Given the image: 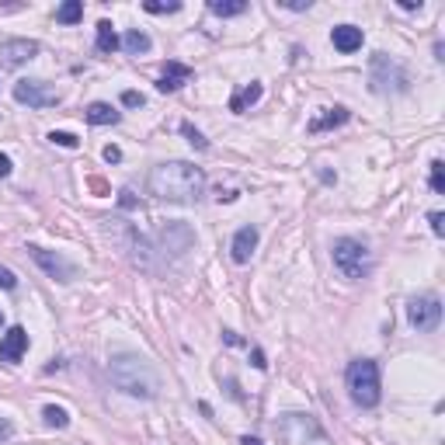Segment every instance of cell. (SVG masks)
<instances>
[{"mask_svg":"<svg viewBox=\"0 0 445 445\" xmlns=\"http://www.w3.org/2000/svg\"><path fill=\"white\" fill-rule=\"evenodd\" d=\"M202 192H206V170L188 160H167L150 170V195L160 202L188 206V202H199Z\"/></svg>","mask_w":445,"mask_h":445,"instance_id":"6da1fadb","label":"cell"},{"mask_svg":"<svg viewBox=\"0 0 445 445\" xmlns=\"http://www.w3.org/2000/svg\"><path fill=\"white\" fill-rule=\"evenodd\" d=\"M108 376L122 393H129L136 400H153L160 393V373L143 355H115L108 362Z\"/></svg>","mask_w":445,"mask_h":445,"instance_id":"7a4b0ae2","label":"cell"},{"mask_svg":"<svg viewBox=\"0 0 445 445\" xmlns=\"http://www.w3.org/2000/svg\"><path fill=\"white\" fill-rule=\"evenodd\" d=\"M348 383V397L359 404V407H376L383 400V383H379V366L373 359H355L344 373Z\"/></svg>","mask_w":445,"mask_h":445,"instance_id":"3957f363","label":"cell"},{"mask_svg":"<svg viewBox=\"0 0 445 445\" xmlns=\"http://www.w3.org/2000/svg\"><path fill=\"white\" fill-rule=\"evenodd\" d=\"M330 257H334V268H337L344 279H351V282H362V279H369V272H373V250H369L362 240H351V237L334 240Z\"/></svg>","mask_w":445,"mask_h":445,"instance_id":"277c9868","label":"cell"},{"mask_svg":"<svg viewBox=\"0 0 445 445\" xmlns=\"http://www.w3.org/2000/svg\"><path fill=\"white\" fill-rule=\"evenodd\" d=\"M279 438L286 445H330V438L324 435L317 417L313 414H299V411L279 417Z\"/></svg>","mask_w":445,"mask_h":445,"instance_id":"5b68a950","label":"cell"},{"mask_svg":"<svg viewBox=\"0 0 445 445\" xmlns=\"http://www.w3.org/2000/svg\"><path fill=\"white\" fill-rule=\"evenodd\" d=\"M369 83H373V91L376 95H400V91H407L411 87V77H407V70L397 63V59H390L386 52H376L373 56V66H369Z\"/></svg>","mask_w":445,"mask_h":445,"instance_id":"8992f818","label":"cell"},{"mask_svg":"<svg viewBox=\"0 0 445 445\" xmlns=\"http://www.w3.org/2000/svg\"><path fill=\"white\" fill-rule=\"evenodd\" d=\"M14 101L28 105V108H52L63 101V95L46 80H18L14 83Z\"/></svg>","mask_w":445,"mask_h":445,"instance_id":"52a82bcc","label":"cell"},{"mask_svg":"<svg viewBox=\"0 0 445 445\" xmlns=\"http://www.w3.org/2000/svg\"><path fill=\"white\" fill-rule=\"evenodd\" d=\"M407 320H411V327H417V330H435L438 320H442V299H438L435 293L414 296V299L407 303Z\"/></svg>","mask_w":445,"mask_h":445,"instance_id":"ba28073f","label":"cell"},{"mask_svg":"<svg viewBox=\"0 0 445 445\" xmlns=\"http://www.w3.org/2000/svg\"><path fill=\"white\" fill-rule=\"evenodd\" d=\"M28 254H32V261L39 264L46 275H52V279H59V282H73V279H77V264H70L63 254H52V250H46V247H28Z\"/></svg>","mask_w":445,"mask_h":445,"instance_id":"9c48e42d","label":"cell"},{"mask_svg":"<svg viewBox=\"0 0 445 445\" xmlns=\"http://www.w3.org/2000/svg\"><path fill=\"white\" fill-rule=\"evenodd\" d=\"M35 56H39V42H32V39H8V42H0V66H4V70H18V66H25Z\"/></svg>","mask_w":445,"mask_h":445,"instance_id":"30bf717a","label":"cell"},{"mask_svg":"<svg viewBox=\"0 0 445 445\" xmlns=\"http://www.w3.org/2000/svg\"><path fill=\"white\" fill-rule=\"evenodd\" d=\"M28 351V330L21 324H14L4 337H0V362L4 366H18Z\"/></svg>","mask_w":445,"mask_h":445,"instance_id":"8fae6325","label":"cell"},{"mask_svg":"<svg viewBox=\"0 0 445 445\" xmlns=\"http://www.w3.org/2000/svg\"><path fill=\"white\" fill-rule=\"evenodd\" d=\"M257 240H261L257 226H240V230L233 233V240H230V257H233L237 264H247V261L254 257V250H257Z\"/></svg>","mask_w":445,"mask_h":445,"instance_id":"7c38bea8","label":"cell"},{"mask_svg":"<svg viewBox=\"0 0 445 445\" xmlns=\"http://www.w3.org/2000/svg\"><path fill=\"white\" fill-rule=\"evenodd\" d=\"M192 80V66H185V63H177V59H167V66H164V77L157 80V91H164V95H174V91H181V87Z\"/></svg>","mask_w":445,"mask_h":445,"instance_id":"4fadbf2b","label":"cell"},{"mask_svg":"<svg viewBox=\"0 0 445 445\" xmlns=\"http://www.w3.org/2000/svg\"><path fill=\"white\" fill-rule=\"evenodd\" d=\"M330 42H334V49H337V52L351 56V52H359V49H362L366 35H362V28H355V25H337V28L330 32Z\"/></svg>","mask_w":445,"mask_h":445,"instance_id":"5bb4252c","label":"cell"},{"mask_svg":"<svg viewBox=\"0 0 445 445\" xmlns=\"http://www.w3.org/2000/svg\"><path fill=\"white\" fill-rule=\"evenodd\" d=\"M87 122H91V126H115L122 115L112 108V105H105V101H95V105H87Z\"/></svg>","mask_w":445,"mask_h":445,"instance_id":"9a60e30c","label":"cell"},{"mask_svg":"<svg viewBox=\"0 0 445 445\" xmlns=\"http://www.w3.org/2000/svg\"><path fill=\"white\" fill-rule=\"evenodd\" d=\"M344 122H348V108H324V115H317L310 122V132H324V129H334Z\"/></svg>","mask_w":445,"mask_h":445,"instance_id":"2e32d148","label":"cell"},{"mask_svg":"<svg viewBox=\"0 0 445 445\" xmlns=\"http://www.w3.org/2000/svg\"><path fill=\"white\" fill-rule=\"evenodd\" d=\"M261 95H264V87H261V83H250V87H244V91H237V95L230 98V112H244V108L257 105V101H261Z\"/></svg>","mask_w":445,"mask_h":445,"instance_id":"e0dca14e","label":"cell"},{"mask_svg":"<svg viewBox=\"0 0 445 445\" xmlns=\"http://www.w3.org/2000/svg\"><path fill=\"white\" fill-rule=\"evenodd\" d=\"M209 11L216 18H237L247 11V0H209Z\"/></svg>","mask_w":445,"mask_h":445,"instance_id":"ac0fdd59","label":"cell"},{"mask_svg":"<svg viewBox=\"0 0 445 445\" xmlns=\"http://www.w3.org/2000/svg\"><path fill=\"white\" fill-rule=\"evenodd\" d=\"M119 46H122V42H119V35H115L112 21H98V52L112 56V52H115Z\"/></svg>","mask_w":445,"mask_h":445,"instance_id":"d6986e66","label":"cell"},{"mask_svg":"<svg viewBox=\"0 0 445 445\" xmlns=\"http://www.w3.org/2000/svg\"><path fill=\"white\" fill-rule=\"evenodd\" d=\"M122 46H126V52H132V56H139V52H150V49H153V42H150V35H146V32H139V28H132V32H126V39H122Z\"/></svg>","mask_w":445,"mask_h":445,"instance_id":"ffe728a7","label":"cell"},{"mask_svg":"<svg viewBox=\"0 0 445 445\" xmlns=\"http://www.w3.org/2000/svg\"><path fill=\"white\" fill-rule=\"evenodd\" d=\"M83 18V4L80 0H66V4H59V11H56V21L59 25H77Z\"/></svg>","mask_w":445,"mask_h":445,"instance_id":"44dd1931","label":"cell"},{"mask_svg":"<svg viewBox=\"0 0 445 445\" xmlns=\"http://www.w3.org/2000/svg\"><path fill=\"white\" fill-rule=\"evenodd\" d=\"M42 421H46L49 428H66V424H70V414H66L63 407H56V404H46V407H42Z\"/></svg>","mask_w":445,"mask_h":445,"instance_id":"7402d4cb","label":"cell"},{"mask_svg":"<svg viewBox=\"0 0 445 445\" xmlns=\"http://www.w3.org/2000/svg\"><path fill=\"white\" fill-rule=\"evenodd\" d=\"M49 143H56V146H63V150H77V146H80V139H77L73 132H63V129H52V132H49Z\"/></svg>","mask_w":445,"mask_h":445,"instance_id":"603a6c76","label":"cell"},{"mask_svg":"<svg viewBox=\"0 0 445 445\" xmlns=\"http://www.w3.org/2000/svg\"><path fill=\"white\" fill-rule=\"evenodd\" d=\"M143 11H146V14H174V11H181V4H177V0H170V4H160V0H146Z\"/></svg>","mask_w":445,"mask_h":445,"instance_id":"cb8c5ba5","label":"cell"},{"mask_svg":"<svg viewBox=\"0 0 445 445\" xmlns=\"http://www.w3.org/2000/svg\"><path fill=\"white\" fill-rule=\"evenodd\" d=\"M181 132L188 136V143H192L195 150H206V146H209V139H206V136H202V132H199L192 122H181Z\"/></svg>","mask_w":445,"mask_h":445,"instance_id":"d4e9b609","label":"cell"},{"mask_svg":"<svg viewBox=\"0 0 445 445\" xmlns=\"http://www.w3.org/2000/svg\"><path fill=\"white\" fill-rule=\"evenodd\" d=\"M431 188H435L438 195H445V164H442V160L431 164Z\"/></svg>","mask_w":445,"mask_h":445,"instance_id":"484cf974","label":"cell"},{"mask_svg":"<svg viewBox=\"0 0 445 445\" xmlns=\"http://www.w3.org/2000/svg\"><path fill=\"white\" fill-rule=\"evenodd\" d=\"M18 286V275L11 272V268H4V264H0V289H14Z\"/></svg>","mask_w":445,"mask_h":445,"instance_id":"4316f807","label":"cell"},{"mask_svg":"<svg viewBox=\"0 0 445 445\" xmlns=\"http://www.w3.org/2000/svg\"><path fill=\"white\" fill-rule=\"evenodd\" d=\"M428 223H431V233H435V237H445V216H442V212H431Z\"/></svg>","mask_w":445,"mask_h":445,"instance_id":"83f0119b","label":"cell"},{"mask_svg":"<svg viewBox=\"0 0 445 445\" xmlns=\"http://www.w3.org/2000/svg\"><path fill=\"white\" fill-rule=\"evenodd\" d=\"M143 101H146V98H143L139 91H126V95H122V105H126V108H139Z\"/></svg>","mask_w":445,"mask_h":445,"instance_id":"f1b7e54d","label":"cell"},{"mask_svg":"<svg viewBox=\"0 0 445 445\" xmlns=\"http://www.w3.org/2000/svg\"><path fill=\"white\" fill-rule=\"evenodd\" d=\"M282 8H289V11H306L310 0H282Z\"/></svg>","mask_w":445,"mask_h":445,"instance_id":"f546056e","label":"cell"},{"mask_svg":"<svg viewBox=\"0 0 445 445\" xmlns=\"http://www.w3.org/2000/svg\"><path fill=\"white\" fill-rule=\"evenodd\" d=\"M11 170H14V164H11V157H8V153H0V177H8Z\"/></svg>","mask_w":445,"mask_h":445,"instance_id":"4dcf8cb0","label":"cell"},{"mask_svg":"<svg viewBox=\"0 0 445 445\" xmlns=\"http://www.w3.org/2000/svg\"><path fill=\"white\" fill-rule=\"evenodd\" d=\"M11 435H14V424H11V421H4V417H0V442H8Z\"/></svg>","mask_w":445,"mask_h":445,"instance_id":"1f68e13d","label":"cell"},{"mask_svg":"<svg viewBox=\"0 0 445 445\" xmlns=\"http://www.w3.org/2000/svg\"><path fill=\"white\" fill-rule=\"evenodd\" d=\"M105 160H108V164H119V160H122V150H119V146H105Z\"/></svg>","mask_w":445,"mask_h":445,"instance_id":"d6a6232c","label":"cell"},{"mask_svg":"<svg viewBox=\"0 0 445 445\" xmlns=\"http://www.w3.org/2000/svg\"><path fill=\"white\" fill-rule=\"evenodd\" d=\"M250 359H254V369H264V366H268V362H264V355L254 348V355H250Z\"/></svg>","mask_w":445,"mask_h":445,"instance_id":"836d02e7","label":"cell"},{"mask_svg":"<svg viewBox=\"0 0 445 445\" xmlns=\"http://www.w3.org/2000/svg\"><path fill=\"white\" fill-rule=\"evenodd\" d=\"M400 8H404V11H421V0H417V4H414V0H404Z\"/></svg>","mask_w":445,"mask_h":445,"instance_id":"e575fe53","label":"cell"},{"mask_svg":"<svg viewBox=\"0 0 445 445\" xmlns=\"http://www.w3.org/2000/svg\"><path fill=\"white\" fill-rule=\"evenodd\" d=\"M223 337H226V344H240V337H237L233 330H223Z\"/></svg>","mask_w":445,"mask_h":445,"instance_id":"d590c367","label":"cell"},{"mask_svg":"<svg viewBox=\"0 0 445 445\" xmlns=\"http://www.w3.org/2000/svg\"><path fill=\"white\" fill-rule=\"evenodd\" d=\"M240 445H261V442H257V438H250V435H244V438H240Z\"/></svg>","mask_w":445,"mask_h":445,"instance_id":"8d00e7d4","label":"cell"},{"mask_svg":"<svg viewBox=\"0 0 445 445\" xmlns=\"http://www.w3.org/2000/svg\"><path fill=\"white\" fill-rule=\"evenodd\" d=\"M0 324H4V313H0Z\"/></svg>","mask_w":445,"mask_h":445,"instance_id":"74e56055","label":"cell"}]
</instances>
